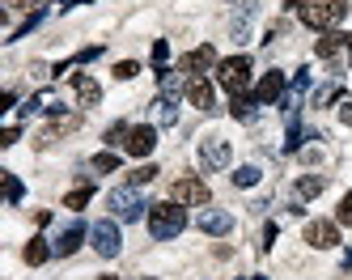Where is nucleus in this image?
I'll list each match as a JSON object with an SVG mask.
<instances>
[{
	"mask_svg": "<svg viewBox=\"0 0 352 280\" xmlns=\"http://www.w3.org/2000/svg\"><path fill=\"white\" fill-rule=\"evenodd\" d=\"M183 225H187V213H183V204H174V200L148 204V234H153L157 242H170V238H179V234H183Z\"/></svg>",
	"mask_w": 352,
	"mask_h": 280,
	"instance_id": "nucleus-1",
	"label": "nucleus"
},
{
	"mask_svg": "<svg viewBox=\"0 0 352 280\" xmlns=\"http://www.w3.org/2000/svg\"><path fill=\"white\" fill-rule=\"evenodd\" d=\"M348 17V0H306L301 5V21L310 25V30H331Z\"/></svg>",
	"mask_w": 352,
	"mask_h": 280,
	"instance_id": "nucleus-2",
	"label": "nucleus"
},
{
	"mask_svg": "<svg viewBox=\"0 0 352 280\" xmlns=\"http://www.w3.org/2000/svg\"><path fill=\"white\" fill-rule=\"evenodd\" d=\"M107 208H111V217L115 221H140L144 213H148V204H144V195H140V187H115L111 195H107Z\"/></svg>",
	"mask_w": 352,
	"mask_h": 280,
	"instance_id": "nucleus-3",
	"label": "nucleus"
},
{
	"mask_svg": "<svg viewBox=\"0 0 352 280\" xmlns=\"http://www.w3.org/2000/svg\"><path fill=\"white\" fill-rule=\"evenodd\" d=\"M250 72H255L250 56H230V60L217 64V81H221V89H230V94L238 98V94H246V85H250Z\"/></svg>",
	"mask_w": 352,
	"mask_h": 280,
	"instance_id": "nucleus-4",
	"label": "nucleus"
},
{
	"mask_svg": "<svg viewBox=\"0 0 352 280\" xmlns=\"http://www.w3.org/2000/svg\"><path fill=\"white\" fill-rule=\"evenodd\" d=\"M230 162H234V149H230L225 136H204V140H199V170H204V174H217Z\"/></svg>",
	"mask_w": 352,
	"mask_h": 280,
	"instance_id": "nucleus-5",
	"label": "nucleus"
},
{
	"mask_svg": "<svg viewBox=\"0 0 352 280\" xmlns=\"http://www.w3.org/2000/svg\"><path fill=\"white\" fill-rule=\"evenodd\" d=\"M170 200L183 204V208H204V204L212 200V191H208L204 178H179V183L170 187Z\"/></svg>",
	"mask_w": 352,
	"mask_h": 280,
	"instance_id": "nucleus-6",
	"label": "nucleus"
},
{
	"mask_svg": "<svg viewBox=\"0 0 352 280\" xmlns=\"http://www.w3.org/2000/svg\"><path fill=\"white\" fill-rule=\"evenodd\" d=\"M89 242H94V250L102 255V259H115V255L123 250V238H119V225L115 221H98L89 229Z\"/></svg>",
	"mask_w": 352,
	"mask_h": 280,
	"instance_id": "nucleus-7",
	"label": "nucleus"
},
{
	"mask_svg": "<svg viewBox=\"0 0 352 280\" xmlns=\"http://www.w3.org/2000/svg\"><path fill=\"white\" fill-rule=\"evenodd\" d=\"M306 242H310L314 250H331V246H340V221H322V217L306 221Z\"/></svg>",
	"mask_w": 352,
	"mask_h": 280,
	"instance_id": "nucleus-8",
	"label": "nucleus"
},
{
	"mask_svg": "<svg viewBox=\"0 0 352 280\" xmlns=\"http://www.w3.org/2000/svg\"><path fill=\"white\" fill-rule=\"evenodd\" d=\"M153 144H157V127H148V123L128 127V140H123V149H128L132 158H148V153H153Z\"/></svg>",
	"mask_w": 352,
	"mask_h": 280,
	"instance_id": "nucleus-9",
	"label": "nucleus"
},
{
	"mask_svg": "<svg viewBox=\"0 0 352 280\" xmlns=\"http://www.w3.org/2000/svg\"><path fill=\"white\" fill-rule=\"evenodd\" d=\"M195 225L204 229L208 238H225V234L234 229V213H225V208H204V213L195 217Z\"/></svg>",
	"mask_w": 352,
	"mask_h": 280,
	"instance_id": "nucleus-10",
	"label": "nucleus"
},
{
	"mask_svg": "<svg viewBox=\"0 0 352 280\" xmlns=\"http://www.w3.org/2000/svg\"><path fill=\"white\" fill-rule=\"evenodd\" d=\"M221 60H217V51L204 43V47H195V51H187V56L179 60V72H187V76H199V72H208V68H217Z\"/></svg>",
	"mask_w": 352,
	"mask_h": 280,
	"instance_id": "nucleus-11",
	"label": "nucleus"
},
{
	"mask_svg": "<svg viewBox=\"0 0 352 280\" xmlns=\"http://www.w3.org/2000/svg\"><path fill=\"white\" fill-rule=\"evenodd\" d=\"M187 102L199 111H217V89H212L208 76H191L187 81Z\"/></svg>",
	"mask_w": 352,
	"mask_h": 280,
	"instance_id": "nucleus-12",
	"label": "nucleus"
},
{
	"mask_svg": "<svg viewBox=\"0 0 352 280\" xmlns=\"http://www.w3.org/2000/svg\"><path fill=\"white\" fill-rule=\"evenodd\" d=\"M72 94H77L81 107H98V102H102V85H98L89 72H72Z\"/></svg>",
	"mask_w": 352,
	"mask_h": 280,
	"instance_id": "nucleus-13",
	"label": "nucleus"
},
{
	"mask_svg": "<svg viewBox=\"0 0 352 280\" xmlns=\"http://www.w3.org/2000/svg\"><path fill=\"white\" fill-rule=\"evenodd\" d=\"M259 17V5H255V0H246V5L234 13V21H230V39L234 43H246L250 39V21H255Z\"/></svg>",
	"mask_w": 352,
	"mask_h": 280,
	"instance_id": "nucleus-14",
	"label": "nucleus"
},
{
	"mask_svg": "<svg viewBox=\"0 0 352 280\" xmlns=\"http://www.w3.org/2000/svg\"><path fill=\"white\" fill-rule=\"evenodd\" d=\"M280 94H285V72H280V68H272L263 81L255 85V102H259V107H267V102H276Z\"/></svg>",
	"mask_w": 352,
	"mask_h": 280,
	"instance_id": "nucleus-15",
	"label": "nucleus"
},
{
	"mask_svg": "<svg viewBox=\"0 0 352 280\" xmlns=\"http://www.w3.org/2000/svg\"><path fill=\"white\" fill-rule=\"evenodd\" d=\"M157 76H162V98H179V94H187V81H191L187 72H179V68H174V72L162 68Z\"/></svg>",
	"mask_w": 352,
	"mask_h": 280,
	"instance_id": "nucleus-16",
	"label": "nucleus"
},
{
	"mask_svg": "<svg viewBox=\"0 0 352 280\" xmlns=\"http://www.w3.org/2000/svg\"><path fill=\"white\" fill-rule=\"evenodd\" d=\"M153 123L157 127H174V123H179V102H174V98H157L153 102Z\"/></svg>",
	"mask_w": 352,
	"mask_h": 280,
	"instance_id": "nucleus-17",
	"label": "nucleus"
},
{
	"mask_svg": "<svg viewBox=\"0 0 352 280\" xmlns=\"http://www.w3.org/2000/svg\"><path fill=\"white\" fill-rule=\"evenodd\" d=\"M81 238H85V225H81V221H77V225H68L64 234L56 238V255H72V250L81 246Z\"/></svg>",
	"mask_w": 352,
	"mask_h": 280,
	"instance_id": "nucleus-18",
	"label": "nucleus"
},
{
	"mask_svg": "<svg viewBox=\"0 0 352 280\" xmlns=\"http://www.w3.org/2000/svg\"><path fill=\"white\" fill-rule=\"evenodd\" d=\"M255 107H259L255 94H238V98L230 102V115H234L238 123H250V119H255Z\"/></svg>",
	"mask_w": 352,
	"mask_h": 280,
	"instance_id": "nucleus-19",
	"label": "nucleus"
},
{
	"mask_svg": "<svg viewBox=\"0 0 352 280\" xmlns=\"http://www.w3.org/2000/svg\"><path fill=\"white\" fill-rule=\"evenodd\" d=\"M322 187H327L322 174H301V178H297V200H318Z\"/></svg>",
	"mask_w": 352,
	"mask_h": 280,
	"instance_id": "nucleus-20",
	"label": "nucleus"
},
{
	"mask_svg": "<svg viewBox=\"0 0 352 280\" xmlns=\"http://www.w3.org/2000/svg\"><path fill=\"white\" fill-rule=\"evenodd\" d=\"M52 250H56V246H47L43 238H30L26 250H21V259H26L30 268H38V263H47V255H52Z\"/></svg>",
	"mask_w": 352,
	"mask_h": 280,
	"instance_id": "nucleus-21",
	"label": "nucleus"
},
{
	"mask_svg": "<svg viewBox=\"0 0 352 280\" xmlns=\"http://www.w3.org/2000/svg\"><path fill=\"white\" fill-rule=\"evenodd\" d=\"M340 47H344V34H322V39L314 43V56H318V60H336Z\"/></svg>",
	"mask_w": 352,
	"mask_h": 280,
	"instance_id": "nucleus-22",
	"label": "nucleus"
},
{
	"mask_svg": "<svg viewBox=\"0 0 352 280\" xmlns=\"http://www.w3.org/2000/svg\"><path fill=\"white\" fill-rule=\"evenodd\" d=\"M157 174H162V170H157L153 162H144V166H136V170L128 174V183H132V187H148V183H153Z\"/></svg>",
	"mask_w": 352,
	"mask_h": 280,
	"instance_id": "nucleus-23",
	"label": "nucleus"
},
{
	"mask_svg": "<svg viewBox=\"0 0 352 280\" xmlns=\"http://www.w3.org/2000/svg\"><path fill=\"white\" fill-rule=\"evenodd\" d=\"M89 195H94V183H81L77 191H68V200H64V208H72V213H81L85 204H89Z\"/></svg>",
	"mask_w": 352,
	"mask_h": 280,
	"instance_id": "nucleus-24",
	"label": "nucleus"
},
{
	"mask_svg": "<svg viewBox=\"0 0 352 280\" xmlns=\"http://www.w3.org/2000/svg\"><path fill=\"white\" fill-rule=\"evenodd\" d=\"M255 183H259V166H238L234 187H255Z\"/></svg>",
	"mask_w": 352,
	"mask_h": 280,
	"instance_id": "nucleus-25",
	"label": "nucleus"
},
{
	"mask_svg": "<svg viewBox=\"0 0 352 280\" xmlns=\"http://www.w3.org/2000/svg\"><path fill=\"white\" fill-rule=\"evenodd\" d=\"M89 166H94L98 174H115V170H119V158H115V153H98Z\"/></svg>",
	"mask_w": 352,
	"mask_h": 280,
	"instance_id": "nucleus-26",
	"label": "nucleus"
},
{
	"mask_svg": "<svg viewBox=\"0 0 352 280\" xmlns=\"http://www.w3.org/2000/svg\"><path fill=\"white\" fill-rule=\"evenodd\" d=\"M336 221H340V225H352V191L340 200V208H336Z\"/></svg>",
	"mask_w": 352,
	"mask_h": 280,
	"instance_id": "nucleus-27",
	"label": "nucleus"
},
{
	"mask_svg": "<svg viewBox=\"0 0 352 280\" xmlns=\"http://www.w3.org/2000/svg\"><path fill=\"white\" fill-rule=\"evenodd\" d=\"M136 72H140V64H136V60H123V64H115V76H119V81H132Z\"/></svg>",
	"mask_w": 352,
	"mask_h": 280,
	"instance_id": "nucleus-28",
	"label": "nucleus"
},
{
	"mask_svg": "<svg viewBox=\"0 0 352 280\" xmlns=\"http://www.w3.org/2000/svg\"><path fill=\"white\" fill-rule=\"evenodd\" d=\"M336 98H340V85H327V89L314 94V107H327V102H336Z\"/></svg>",
	"mask_w": 352,
	"mask_h": 280,
	"instance_id": "nucleus-29",
	"label": "nucleus"
},
{
	"mask_svg": "<svg viewBox=\"0 0 352 280\" xmlns=\"http://www.w3.org/2000/svg\"><path fill=\"white\" fill-rule=\"evenodd\" d=\"M123 140H128V123H115L107 132V144H123Z\"/></svg>",
	"mask_w": 352,
	"mask_h": 280,
	"instance_id": "nucleus-30",
	"label": "nucleus"
},
{
	"mask_svg": "<svg viewBox=\"0 0 352 280\" xmlns=\"http://www.w3.org/2000/svg\"><path fill=\"white\" fill-rule=\"evenodd\" d=\"M5 5H9V9H17V13H38V9H34L38 0H5Z\"/></svg>",
	"mask_w": 352,
	"mask_h": 280,
	"instance_id": "nucleus-31",
	"label": "nucleus"
},
{
	"mask_svg": "<svg viewBox=\"0 0 352 280\" xmlns=\"http://www.w3.org/2000/svg\"><path fill=\"white\" fill-rule=\"evenodd\" d=\"M5 191H9V204H17V200H21V183H17V178H13V174L5 178Z\"/></svg>",
	"mask_w": 352,
	"mask_h": 280,
	"instance_id": "nucleus-32",
	"label": "nucleus"
},
{
	"mask_svg": "<svg viewBox=\"0 0 352 280\" xmlns=\"http://www.w3.org/2000/svg\"><path fill=\"white\" fill-rule=\"evenodd\" d=\"M166 56H170V43H166V39H157V43H153V60H157V64H166Z\"/></svg>",
	"mask_w": 352,
	"mask_h": 280,
	"instance_id": "nucleus-33",
	"label": "nucleus"
},
{
	"mask_svg": "<svg viewBox=\"0 0 352 280\" xmlns=\"http://www.w3.org/2000/svg\"><path fill=\"white\" fill-rule=\"evenodd\" d=\"M340 123H344V127H352V98H348L344 107H340Z\"/></svg>",
	"mask_w": 352,
	"mask_h": 280,
	"instance_id": "nucleus-34",
	"label": "nucleus"
},
{
	"mask_svg": "<svg viewBox=\"0 0 352 280\" xmlns=\"http://www.w3.org/2000/svg\"><path fill=\"white\" fill-rule=\"evenodd\" d=\"M21 140V132H17V127H5V136H0V144H17Z\"/></svg>",
	"mask_w": 352,
	"mask_h": 280,
	"instance_id": "nucleus-35",
	"label": "nucleus"
},
{
	"mask_svg": "<svg viewBox=\"0 0 352 280\" xmlns=\"http://www.w3.org/2000/svg\"><path fill=\"white\" fill-rule=\"evenodd\" d=\"M34 111H43V98H30L26 107H21V115H34Z\"/></svg>",
	"mask_w": 352,
	"mask_h": 280,
	"instance_id": "nucleus-36",
	"label": "nucleus"
},
{
	"mask_svg": "<svg viewBox=\"0 0 352 280\" xmlns=\"http://www.w3.org/2000/svg\"><path fill=\"white\" fill-rule=\"evenodd\" d=\"M89 60H98V47H85L81 56H77V64H89Z\"/></svg>",
	"mask_w": 352,
	"mask_h": 280,
	"instance_id": "nucleus-37",
	"label": "nucleus"
},
{
	"mask_svg": "<svg viewBox=\"0 0 352 280\" xmlns=\"http://www.w3.org/2000/svg\"><path fill=\"white\" fill-rule=\"evenodd\" d=\"M272 242H276V225H267V229H263V250H272Z\"/></svg>",
	"mask_w": 352,
	"mask_h": 280,
	"instance_id": "nucleus-38",
	"label": "nucleus"
},
{
	"mask_svg": "<svg viewBox=\"0 0 352 280\" xmlns=\"http://www.w3.org/2000/svg\"><path fill=\"white\" fill-rule=\"evenodd\" d=\"M285 9H301V0H285Z\"/></svg>",
	"mask_w": 352,
	"mask_h": 280,
	"instance_id": "nucleus-39",
	"label": "nucleus"
},
{
	"mask_svg": "<svg viewBox=\"0 0 352 280\" xmlns=\"http://www.w3.org/2000/svg\"><path fill=\"white\" fill-rule=\"evenodd\" d=\"M344 47H352V34H344Z\"/></svg>",
	"mask_w": 352,
	"mask_h": 280,
	"instance_id": "nucleus-40",
	"label": "nucleus"
},
{
	"mask_svg": "<svg viewBox=\"0 0 352 280\" xmlns=\"http://www.w3.org/2000/svg\"><path fill=\"white\" fill-rule=\"evenodd\" d=\"M255 280H263V276H255Z\"/></svg>",
	"mask_w": 352,
	"mask_h": 280,
	"instance_id": "nucleus-41",
	"label": "nucleus"
}]
</instances>
